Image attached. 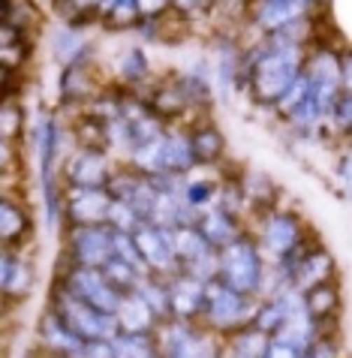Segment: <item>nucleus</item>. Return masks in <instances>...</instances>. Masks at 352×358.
Masks as SVG:
<instances>
[{"instance_id":"f257e3e1","label":"nucleus","mask_w":352,"mask_h":358,"mask_svg":"<svg viewBox=\"0 0 352 358\" xmlns=\"http://www.w3.org/2000/svg\"><path fill=\"white\" fill-rule=\"evenodd\" d=\"M301 76V57H298V48L289 45V48H277V52L265 55L256 66V76H253V85H256V96L259 99H283L289 94V87L298 82Z\"/></svg>"},{"instance_id":"f03ea898","label":"nucleus","mask_w":352,"mask_h":358,"mask_svg":"<svg viewBox=\"0 0 352 358\" xmlns=\"http://www.w3.org/2000/svg\"><path fill=\"white\" fill-rule=\"evenodd\" d=\"M57 316L64 320L82 341H115L118 337V320L108 313H99L73 292H64L57 298Z\"/></svg>"},{"instance_id":"7ed1b4c3","label":"nucleus","mask_w":352,"mask_h":358,"mask_svg":"<svg viewBox=\"0 0 352 358\" xmlns=\"http://www.w3.org/2000/svg\"><path fill=\"white\" fill-rule=\"evenodd\" d=\"M220 274H223V283L229 289H235L241 295L259 289V280H262L259 253L247 241L229 244L223 250V256H220Z\"/></svg>"},{"instance_id":"20e7f679","label":"nucleus","mask_w":352,"mask_h":358,"mask_svg":"<svg viewBox=\"0 0 352 358\" xmlns=\"http://www.w3.org/2000/svg\"><path fill=\"white\" fill-rule=\"evenodd\" d=\"M66 289L78 295L82 301H87L90 307H97L99 313H108V316H118L120 304H124V295L108 283V277L99 271V268H76V271L66 277Z\"/></svg>"},{"instance_id":"39448f33","label":"nucleus","mask_w":352,"mask_h":358,"mask_svg":"<svg viewBox=\"0 0 352 358\" xmlns=\"http://www.w3.org/2000/svg\"><path fill=\"white\" fill-rule=\"evenodd\" d=\"M69 241L82 268H106L115 259V232L103 226H78Z\"/></svg>"},{"instance_id":"423d86ee","label":"nucleus","mask_w":352,"mask_h":358,"mask_svg":"<svg viewBox=\"0 0 352 358\" xmlns=\"http://www.w3.org/2000/svg\"><path fill=\"white\" fill-rule=\"evenodd\" d=\"M208 313H211V322L217 328H232L241 325L253 316V304H250L247 295H241L235 289H229L226 283H211L208 286Z\"/></svg>"},{"instance_id":"0eeeda50","label":"nucleus","mask_w":352,"mask_h":358,"mask_svg":"<svg viewBox=\"0 0 352 358\" xmlns=\"http://www.w3.org/2000/svg\"><path fill=\"white\" fill-rule=\"evenodd\" d=\"M136 244L139 250H142V259L148 262V268H157V271H163V268H172V262L178 259L175 253V229H166V226H139L136 232Z\"/></svg>"},{"instance_id":"6e6552de","label":"nucleus","mask_w":352,"mask_h":358,"mask_svg":"<svg viewBox=\"0 0 352 358\" xmlns=\"http://www.w3.org/2000/svg\"><path fill=\"white\" fill-rule=\"evenodd\" d=\"M340 69L337 61L331 55H316L314 64H310V85H314V94L323 106V112H335L337 106V87H340Z\"/></svg>"},{"instance_id":"1a4fd4ad","label":"nucleus","mask_w":352,"mask_h":358,"mask_svg":"<svg viewBox=\"0 0 352 358\" xmlns=\"http://www.w3.org/2000/svg\"><path fill=\"white\" fill-rule=\"evenodd\" d=\"M112 199H108L103 190H87V187H76L73 193H69V214H73V220H78L82 226H97L99 220H106L108 211H112Z\"/></svg>"},{"instance_id":"9d476101","label":"nucleus","mask_w":352,"mask_h":358,"mask_svg":"<svg viewBox=\"0 0 352 358\" xmlns=\"http://www.w3.org/2000/svg\"><path fill=\"white\" fill-rule=\"evenodd\" d=\"M166 358H214V350L205 337L187 331L184 325H175L166 334Z\"/></svg>"},{"instance_id":"9b49d317","label":"nucleus","mask_w":352,"mask_h":358,"mask_svg":"<svg viewBox=\"0 0 352 358\" xmlns=\"http://www.w3.org/2000/svg\"><path fill=\"white\" fill-rule=\"evenodd\" d=\"M262 244L271 256H286L293 247L298 244V226L293 217L286 214H277L271 217L268 226H265V235H262Z\"/></svg>"},{"instance_id":"f8f14e48","label":"nucleus","mask_w":352,"mask_h":358,"mask_svg":"<svg viewBox=\"0 0 352 358\" xmlns=\"http://www.w3.org/2000/svg\"><path fill=\"white\" fill-rule=\"evenodd\" d=\"M169 298H172V310L178 316H193L208 298V286L202 280H196V277H181L169 289Z\"/></svg>"},{"instance_id":"ddd939ff","label":"nucleus","mask_w":352,"mask_h":358,"mask_svg":"<svg viewBox=\"0 0 352 358\" xmlns=\"http://www.w3.org/2000/svg\"><path fill=\"white\" fill-rule=\"evenodd\" d=\"M196 163L193 142L184 136H163V151H160V172H187Z\"/></svg>"},{"instance_id":"4468645a","label":"nucleus","mask_w":352,"mask_h":358,"mask_svg":"<svg viewBox=\"0 0 352 358\" xmlns=\"http://www.w3.org/2000/svg\"><path fill=\"white\" fill-rule=\"evenodd\" d=\"M69 178L76 187H87V190H99L106 181V160L97 151H85L78 154L73 166H69Z\"/></svg>"},{"instance_id":"2eb2a0df","label":"nucleus","mask_w":352,"mask_h":358,"mask_svg":"<svg viewBox=\"0 0 352 358\" xmlns=\"http://www.w3.org/2000/svg\"><path fill=\"white\" fill-rule=\"evenodd\" d=\"M43 341H45V346H52V350L64 352V355H69V358H76L78 352L85 350V343H87V341H82V337H78L64 320H60V316H52V320L43 322Z\"/></svg>"},{"instance_id":"dca6fc26","label":"nucleus","mask_w":352,"mask_h":358,"mask_svg":"<svg viewBox=\"0 0 352 358\" xmlns=\"http://www.w3.org/2000/svg\"><path fill=\"white\" fill-rule=\"evenodd\" d=\"M118 325H120V331H127V334H145L148 328H150V320H154V310L145 304V298L142 295H127L124 298V304H120V310H118Z\"/></svg>"},{"instance_id":"f3484780","label":"nucleus","mask_w":352,"mask_h":358,"mask_svg":"<svg viewBox=\"0 0 352 358\" xmlns=\"http://www.w3.org/2000/svg\"><path fill=\"white\" fill-rule=\"evenodd\" d=\"M199 232L205 235L208 244L229 247V244H235L238 226H235L232 217H229V211H223V208H214V211H208L202 217V229H199Z\"/></svg>"},{"instance_id":"a211bd4d","label":"nucleus","mask_w":352,"mask_h":358,"mask_svg":"<svg viewBox=\"0 0 352 358\" xmlns=\"http://www.w3.org/2000/svg\"><path fill=\"white\" fill-rule=\"evenodd\" d=\"M314 313H298V316H289L283 322V328L277 331V341L286 343V346H295L298 352H307L310 350V341H314Z\"/></svg>"},{"instance_id":"6ab92c4d","label":"nucleus","mask_w":352,"mask_h":358,"mask_svg":"<svg viewBox=\"0 0 352 358\" xmlns=\"http://www.w3.org/2000/svg\"><path fill=\"white\" fill-rule=\"evenodd\" d=\"M304 9H307V3H298V0H271V3H262V9H259V22L265 27H286V24H293Z\"/></svg>"},{"instance_id":"aec40b11","label":"nucleus","mask_w":352,"mask_h":358,"mask_svg":"<svg viewBox=\"0 0 352 358\" xmlns=\"http://www.w3.org/2000/svg\"><path fill=\"white\" fill-rule=\"evenodd\" d=\"M175 253L193 265L211 253V244L205 241V235L199 232V229L184 226V229H175Z\"/></svg>"},{"instance_id":"412c9836","label":"nucleus","mask_w":352,"mask_h":358,"mask_svg":"<svg viewBox=\"0 0 352 358\" xmlns=\"http://www.w3.org/2000/svg\"><path fill=\"white\" fill-rule=\"evenodd\" d=\"M0 280H3V289L9 292V295H22V292H27L30 289V268L22 262V259H3V274H0Z\"/></svg>"},{"instance_id":"4be33fe9","label":"nucleus","mask_w":352,"mask_h":358,"mask_svg":"<svg viewBox=\"0 0 352 358\" xmlns=\"http://www.w3.org/2000/svg\"><path fill=\"white\" fill-rule=\"evenodd\" d=\"M112 346H115V358H154L150 355V343H148L145 334L120 331L112 341Z\"/></svg>"},{"instance_id":"5701e85b","label":"nucleus","mask_w":352,"mask_h":358,"mask_svg":"<svg viewBox=\"0 0 352 358\" xmlns=\"http://www.w3.org/2000/svg\"><path fill=\"white\" fill-rule=\"evenodd\" d=\"M253 322H256V331H262V334L280 331V328H283V322H286V310L280 307V301L274 298V301H268V304L259 307Z\"/></svg>"},{"instance_id":"b1692460","label":"nucleus","mask_w":352,"mask_h":358,"mask_svg":"<svg viewBox=\"0 0 352 358\" xmlns=\"http://www.w3.org/2000/svg\"><path fill=\"white\" fill-rule=\"evenodd\" d=\"M268 352V341H265V334L262 331H244V334H238V341H235V355L238 358H265Z\"/></svg>"},{"instance_id":"393cba45","label":"nucleus","mask_w":352,"mask_h":358,"mask_svg":"<svg viewBox=\"0 0 352 358\" xmlns=\"http://www.w3.org/2000/svg\"><path fill=\"white\" fill-rule=\"evenodd\" d=\"M328 268H331V259H328V256H325V253H314L304 265H301V277H298V283L304 286V289H307V286L314 289V286H316L319 280H325Z\"/></svg>"},{"instance_id":"a878e982","label":"nucleus","mask_w":352,"mask_h":358,"mask_svg":"<svg viewBox=\"0 0 352 358\" xmlns=\"http://www.w3.org/2000/svg\"><path fill=\"white\" fill-rule=\"evenodd\" d=\"M103 274L108 277V283H112L118 292L124 289V286H139V271L133 265H127L124 259H118V256L103 268Z\"/></svg>"},{"instance_id":"bb28decb","label":"nucleus","mask_w":352,"mask_h":358,"mask_svg":"<svg viewBox=\"0 0 352 358\" xmlns=\"http://www.w3.org/2000/svg\"><path fill=\"white\" fill-rule=\"evenodd\" d=\"M136 289H139V295L145 298V304L154 310V316H163L169 307H172V298H169V292L163 289V286H157V283H139Z\"/></svg>"},{"instance_id":"cd10ccee","label":"nucleus","mask_w":352,"mask_h":358,"mask_svg":"<svg viewBox=\"0 0 352 358\" xmlns=\"http://www.w3.org/2000/svg\"><path fill=\"white\" fill-rule=\"evenodd\" d=\"M0 232H3V238H15L18 232H24L27 226V217L18 211V208L13 202H3V208H0Z\"/></svg>"},{"instance_id":"c85d7f7f","label":"nucleus","mask_w":352,"mask_h":358,"mask_svg":"<svg viewBox=\"0 0 352 358\" xmlns=\"http://www.w3.org/2000/svg\"><path fill=\"white\" fill-rule=\"evenodd\" d=\"M307 96H310V76H298V82L289 87V94L283 99H280V108H283L286 115H293Z\"/></svg>"},{"instance_id":"c756f323","label":"nucleus","mask_w":352,"mask_h":358,"mask_svg":"<svg viewBox=\"0 0 352 358\" xmlns=\"http://www.w3.org/2000/svg\"><path fill=\"white\" fill-rule=\"evenodd\" d=\"M211 196H214V184L211 181H193V184H187V190H184V202L196 211V208L211 202Z\"/></svg>"},{"instance_id":"7c9ffc66","label":"nucleus","mask_w":352,"mask_h":358,"mask_svg":"<svg viewBox=\"0 0 352 358\" xmlns=\"http://www.w3.org/2000/svg\"><path fill=\"white\" fill-rule=\"evenodd\" d=\"M223 148V142H220V136L214 130H202L193 136V151L202 157V160H211V157H217V151Z\"/></svg>"},{"instance_id":"2f4dec72","label":"nucleus","mask_w":352,"mask_h":358,"mask_svg":"<svg viewBox=\"0 0 352 358\" xmlns=\"http://www.w3.org/2000/svg\"><path fill=\"white\" fill-rule=\"evenodd\" d=\"M78 48H82V36L78 34H60L57 36V43H55V52L57 57H64V61H69V57H76L78 55Z\"/></svg>"},{"instance_id":"473e14b6","label":"nucleus","mask_w":352,"mask_h":358,"mask_svg":"<svg viewBox=\"0 0 352 358\" xmlns=\"http://www.w3.org/2000/svg\"><path fill=\"white\" fill-rule=\"evenodd\" d=\"M145 69H148V64H145V55L142 52H129L124 61H120V73H124L127 78H142Z\"/></svg>"},{"instance_id":"72a5a7b5","label":"nucleus","mask_w":352,"mask_h":358,"mask_svg":"<svg viewBox=\"0 0 352 358\" xmlns=\"http://www.w3.org/2000/svg\"><path fill=\"white\" fill-rule=\"evenodd\" d=\"M76 358H115V346L112 341H87Z\"/></svg>"},{"instance_id":"f704fd0d","label":"nucleus","mask_w":352,"mask_h":358,"mask_svg":"<svg viewBox=\"0 0 352 358\" xmlns=\"http://www.w3.org/2000/svg\"><path fill=\"white\" fill-rule=\"evenodd\" d=\"M335 121H337V127L340 130H352V94L349 96H344V99H337V106H335Z\"/></svg>"},{"instance_id":"c9c22d12","label":"nucleus","mask_w":352,"mask_h":358,"mask_svg":"<svg viewBox=\"0 0 352 358\" xmlns=\"http://www.w3.org/2000/svg\"><path fill=\"white\" fill-rule=\"evenodd\" d=\"M331 304H335V292H331V289H316L314 295L307 298V307H310V313H325Z\"/></svg>"},{"instance_id":"e433bc0d","label":"nucleus","mask_w":352,"mask_h":358,"mask_svg":"<svg viewBox=\"0 0 352 358\" xmlns=\"http://www.w3.org/2000/svg\"><path fill=\"white\" fill-rule=\"evenodd\" d=\"M265 358H304V352H298L295 346H286V343L274 341V343H268Z\"/></svg>"},{"instance_id":"4c0bfd02","label":"nucleus","mask_w":352,"mask_h":358,"mask_svg":"<svg viewBox=\"0 0 352 358\" xmlns=\"http://www.w3.org/2000/svg\"><path fill=\"white\" fill-rule=\"evenodd\" d=\"M340 181H344L346 196L352 199V151L344 157V163H340Z\"/></svg>"},{"instance_id":"58836bf2","label":"nucleus","mask_w":352,"mask_h":358,"mask_svg":"<svg viewBox=\"0 0 352 358\" xmlns=\"http://www.w3.org/2000/svg\"><path fill=\"white\" fill-rule=\"evenodd\" d=\"M112 9H115L112 15L118 18V22H127V18H133L139 13V3H129V0H124V3H115Z\"/></svg>"},{"instance_id":"ea45409f","label":"nucleus","mask_w":352,"mask_h":358,"mask_svg":"<svg viewBox=\"0 0 352 358\" xmlns=\"http://www.w3.org/2000/svg\"><path fill=\"white\" fill-rule=\"evenodd\" d=\"M340 76H344V85L349 87V94H352V55L344 61V69H340Z\"/></svg>"},{"instance_id":"a19ab883","label":"nucleus","mask_w":352,"mask_h":358,"mask_svg":"<svg viewBox=\"0 0 352 358\" xmlns=\"http://www.w3.org/2000/svg\"><path fill=\"white\" fill-rule=\"evenodd\" d=\"M235 358H238V355H235Z\"/></svg>"}]
</instances>
